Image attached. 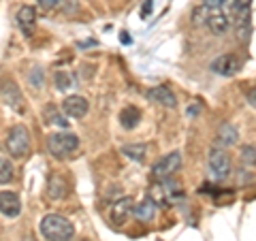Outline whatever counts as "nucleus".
I'll list each match as a JSON object with an SVG mask.
<instances>
[{
	"mask_svg": "<svg viewBox=\"0 0 256 241\" xmlns=\"http://www.w3.org/2000/svg\"><path fill=\"white\" fill-rule=\"evenodd\" d=\"M38 228H41V235L47 241H70L75 235V228L70 224V220H66L64 216H58V214L45 216Z\"/></svg>",
	"mask_w": 256,
	"mask_h": 241,
	"instance_id": "nucleus-1",
	"label": "nucleus"
},
{
	"mask_svg": "<svg viewBox=\"0 0 256 241\" xmlns=\"http://www.w3.org/2000/svg\"><path fill=\"white\" fill-rule=\"evenodd\" d=\"M47 148L56 158H68L79 148V139L70 132H56L47 139Z\"/></svg>",
	"mask_w": 256,
	"mask_h": 241,
	"instance_id": "nucleus-2",
	"label": "nucleus"
},
{
	"mask_svg": "<svg viewBox=\"0 0 256 241\" xmlns=\"http://www.w3.org/2000/svg\"><path fill=\"white\" fill-rule=\"evenodd\" d=\"M6 150L15 158H24L30 150V132L26 126H13L6 134Z\"/></svg>",
	"mask_w": 256,
	"mask_h": 241,
	"instance_id": "nucleus-3",
	"label": "nucleus"
},
{
	"mask_svg": "<svg viewBox=\"0 0 256 241\" xmlns=\"http://www.w3.org/2000/svg\"><path fill=\"white\" fill-rule=\"evenodd\" d=\"M180 168H182V152H171L169 156H164L162 160H158V162L152 166V178L156 182L171 180Z\"/></svg>",
	"mask_w": 256,
	"mask_h": 241,
	"instance_id": "nucleus-4",
	"label": "nucleus"
},
{
	"mask_svg": "<svg viewBox=\"0 0 256 241\" xmlns=\"http://www.w3.org/2000/svg\"><path fill=\"white\" fill-rule=\"evenodd\" d=\"M207 166H210V175L214 182H224L230 173V158L224 150L214 148L210 152V160H207Z\"/></svg>",
	"mask_w": 256,
	"mask_h": 241,
	"instance_id": "nucleus-5",
	"label": "nucleus"
},
{
	"mask_svg": "<svg viewBox=\"0 0 256 241\" xmlns=\"http://www.w3.org/2000/svg\"><path fill=\"white\" fill-rule=\"evenodd\" d=\"M216 75H222V77H230V75H235L239 68H242V62H239L237 56L233 54H222L218 56L214 62H212V66H210Z\"/></svg>",
	"mask_w": 256,
	"mask_h": 241,
	"instance_id": "nucleus-6",
	"label": "nucleus"
},
{
	"mask_svg": "<svg viewBox=\"0 0 256 241\" xmlns=\"http://www.w3.org/2000/svg\"><path fill=\"white\" fill-rule=\"evenodd\" d=\"M0 96H2V100L6 102L9 107H13L15 111H24V98H22V92H20V88L15 86L11 79L9 82H2L0 84Z\"/></svg>",
	"mask_w": 256,
	"mask_h": 241,
	"instance_id": "nucleus-7",
	"label": "nucleus"
},
{
	"mask_svg": "<svg viewBox=\"0 0 256 241\" xmlns=\"http://www.w3.org/2000/svg\"><path fill=\"white\" fill-rule=\"evenodd\" d=\"M62 109H64V114H66L68 118H84L88 114V109H90V105H88V100L84 98V96H79V94H73V96H66L62 102Z\"/></svg>",
	"mask_w": 256,
	"mask_h": 241,
	"instance_id": "nucleus-8",
	"label": "nucleus"
},
{
	"mask_svg": "<svg viewBox=\"0 0 256 241\" xmlns=\"http://www.w3.org/2000/svg\"><path fill=\"white\" fill-rule=\"evenodd\" d=\"M0 214L6 216V218H18L22 214V200L15 192H0Z\"/></svg>",
	"mask_w": 256,
	"mask_h": 241,
	"instance_id": "nucleus-9",
	"label": "nucleus"
},
{
	"mask_svg": "<svg viewBox=\"0 0 256 241\" xmlns=\"http://www.w3.org/2000/svg\"><path fill=\"white\" fill-rule=\"evenodd\" d=\"M148 98L152 102H156V105H162V107H178V98H175V94L169 90V88L164 86H156V88H150L148 90Z\"/></svg>",
	"mask_w": 256,
	"mask_h": 241,
	"instance_id": "nucleus-10",
	"label": "nucleus"
},
{
	"mask_svg": "<svg viewBox=\"0 0 256 241\" xmlns=\"http://www.w3.org/2000/svg\"><path fill=\"white\" fill-rule=\"evenodd\" d=\"M205 24H207V28H210L214 34H224V32L228 30V26H230V20L226 18V13H224L222 9H214V11L207 9Z\"/></svg>",
	"mask_w": 256,
	"mask_h": 241,
	"instance_id": "nucleus-11",
	"label": "nucleus"
},
{
	"mask_svg": "<svg viewBox=\"0 0 256 241\" xmlns=\"http://www.w3.org/2000/svg\"><path fill=\"white\" fill-rule=\"evenodd\" d=\"M15 20H18V26L26 36H30L32 32H34V28H36V11L32 9V6H22V9L18 11V18Z\"/></svg>",
	"mask_w": 256,
	"mask_h": 241,
	"instance_id": "nucleus-12",
	"label": "nucleus"
},
{
	"mask_svg": "<svg viewBox=\"0 0 256 241\" xmlns=\"http://www.w3.org/2000/svg\"><path fill=\"white\" fill-rule=\"evenodd\" d=\"M68 194V184L64 178H60L58 173L50 175V182H47V196L52 200H60Z\"/></svg>",
	"mask_w": 256,
	"mask_h": 241,
	"instance_id": "nucleus-13",
	"label": "nucleus"
},
{
	"mask_svg": "<svg viewBox=\"0 0 256 241\" xmlns=\"http://www.w3.org/2000/svg\"><path fill=\"white\" fill-rule=\"evenodd\" d=\"M132 214H134V218L141 220V222L154 220V216H156V203H154V198L148 196L146 200H141L137 207H132Z\"/></svg>",
	"mask_w": 256,
	"mask_h": 241,
	"instance_id": "nucleus-14",
	"label": "nucleus"
},
{
	"mask_svg": "<svg viewBox=\"0 0 256 241\" xmlns=\"http://www.w3.org/2000/svg\"><path fill=\"white\" fill-rule=\"evenodd\" d=\"M239 139V132H237V128L230 124V122H224L220 128H218V143L224 148H228V146H235Z\"/></svg>",
	"mask_w": 256,
	"mask_h": 241,
	"instance_id": "nucleus-15",
	"label": "nucleus"
},
{
	"mask_svg": "<svg viewBox=\"0 0 256 241\" xmlns=\"http://www.w3.org/2000/svg\"><path fill=\"white\" fill-rule=\"evenodd\" d=\"M120 122H122V126H124V128H128V130H132V128L141 122V111H139L137 107L128 105L126 109H122V114H120Z\"/></svg>",
	"mask_w": 256,
	"mask_h": 241,
	"instance_id": "nucleus-16",
	"label": "nucleus"
},
{
	"mask_svg": "<svg viewBox=\"0 0 256 241\" xmlns=\"http://www.w3.org/2000/svg\"><path fill=\"white\" fill-rule=\"evenodd\" d=\"M128 214H132V200L130 198H122L111 207V218H114L116 222H122Z\"/></svg>",
	"mask_w": 256,
	"mask_h": 241,
	"instance_id": "nucleus-17",
	"label": "nucleus"
},
{
	"mask_svg": "<svg viewBox=\"0 0 256 241\" xmlns=\"http://www.w3.org/2000/svg\"><path fill=\"white\" fill-rule=\"evenodd\" d=\"M146 152H148V148L143 146V143H132V146H124L122 148V154H126L130 160H143V156H146Z\"/></svg>",
	"mask_w": 256,
	"mask_h": 241,
	"instance_id": "nucleus-18",
	"label": "nucleus"
},
{
	"mask_svg": "<svg viewBox=\"0 0 256 241\" xmlns=\"http://www.w3.org/2000/svg\"><path fill=\"white\" fill-rule=\"evenodd\" d=\"M13 180V164L0 156V184H9Z\"/></svg>",
	"mask_w": 256,
	"mask_h": 241,
	"instance_id": "nucleus-19",
	"label": "nucleus"
},
{
	"mask_svg": "<svg viewBox=\"0 0 256 241\" xmlns=\"http://www.w3.org/2000/svg\"><path fill=\"white\" fill-rule=\"evenodd\" d=\"M56 4H58L60 11L66 13V15H73L79 9V0H56Z\"/></svg>",
	"mask_w": 256,
	"mask_h": 241,
	"instance_id": "nucleus-20",
	"label": "nucleus"
},
{
	"mask_svg": "<svg viewBox=\"0 0 256 241\" xmlns=\"http://www.w3.org/2000/svg\"><path fill=\"white\" fill-rule=\"evenodd\" d=\"M47 118H50V124H56V126H62V128H66L68 122H66V118H62L58 111H56L54 107L47 109Z\"/></svg>",
	"mask_w": 256,
	"mask_h": 241,
	"instance_id": "nucleus-21",
	"label": "nucleus"
},
{
	"mask_svg": "<svg viewBox=\"0 0 256 241\" xmlns=\"http://www.w3.org/2000/svg\"><path fill=\"white\" fill-rule=\"evenodd\" d=\"M254 154H256V150H254V146L250 143V146H246L244 150H242V158H244V162H248V164H254Z\"/></svg>",
	"mask_w": 256,
	"mask_h": 241,
	"instance_id": "nucleus-22",
	"label": "nucleus"
},
{
	"mask_svg": "<svg viewBox=\"0 0 256 241\" xmlns=\"http://www.w3.org/2000/svg\"><path fill=\"white\" fill-rule=\"evenodd\" d=\"M205 20H207V9L205 6H198V9L192 13V22H194L196 26H201V24H205Z\"/></svg>",
	"mask_w": 256,
	"mask_h": 241,
	"instance_id": "nucleus-23",
	"label": "nucleus"
},
{
	"mask_svg": "<svg viewBox=\"0 0 256 241\" xmlns=\"http://www.w3.org/2000/svg\"><path fill=\"white\" fill-rule=\"evenodd\" d=\"M252 0H230V11H244V9H250Z\"/></svg>",
	"mask_w": 256,
	"mask_h": 241,
	"instance_id": "nucleus-24",
	"label": "nucleus"
},
{
	"mask_svg": "<svg viewBox=\"0 0 256 241\" xmlns=\"http://www.w3.org/2000/svg\"><path fill=\"white\" fill-rule=\"evenodd\" d=\"M56 86H58V90H66L68 88V77L64 73H58L56 75Z\"/></svg>",
	"mask_w": 256,
	"mask_h": 241,
	"instance_id": "nucleus-25",
	"label": "nucleus"
},
{
	"mask_svg": "<svg viewBox=\"0 0 256 241\" xmlns=\"http://www.w3.org/2000/svg\"><path fill=\"white\" fill-rule=\"evenodd\" d=\"M203 6H205V9H210V11L222 9V0H203Z\"/></svg>",
	"mask_w": 256,
	"mask_h": 241,
	"instance_id": "nucleus-26",
	"label": "nucleus"
},
{
	"mask_svg": "<svg viewBox=\"0 0 256 241\" xmlns=\"http://www.w3.org/2000/svg\"><path fill=\"white\" fill-rule=\"evenodd\" d=\"M38 4L43 6V9H52V6H56V0H36Z\"/></svg>",
	"mask_w": 256,
	"mask_h": 241,
	"instance_id": "nucleus-27",
	"label": "nucleus"
},
{
	"mask_svg": "<svg viewBox=\"0 0 256 241\" xmlns=\"http://www.w3.org/2000/svg\"><path fill=\"white\" fill-rule=\"evenodd\" d=\"M122 43H128V45L132 43V38H130V34H128V32H122Z\"/></svg>",
	"mask_w": 256,
	"mask_h": 241,
	"instance_id": "nucleus-28",
	"label": "nucleus"
}]
</instances>
